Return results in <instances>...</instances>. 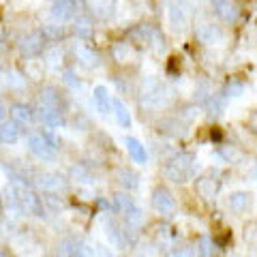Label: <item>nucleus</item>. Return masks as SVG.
Returning a JSON list of instances; mask_svg holds the SVG:
<instances>
[{
    "instance_id": "nucleus-9",
    "label": "nucleus",
    "mask_w": 257,
    "mask_h": 257,
    "mask_svg": "<svg viewBox=\"0 0 257 257\" xmlns=\"http://www.w3.org/2000/svg\"><path fill=\"white\" fill-rule=\"evenodd\" d=\"M111 56H114L116 62L126 64V62H135V58H138V52L133 50L131 43H114V47H111Z\"/></svg>"
},
{
    "instance_id": "nucleus-19",
    "label": "nucleus",
    "mask_w": 257,
    "mask_h": 257,
    "mask_svg": "<svg viewBox=\"0 0 257 257\" xmlns=\"http://www.w3.org/2000/svg\"><path fill=\"white\" fill-rule=\"evenodd\" d=\"M20 140V126L15 122L0 124V144H15Z\"/></svg>"
},
{
    "instance_id": "nucleus-33",
    "label": "nucleus",
    "mask_w": 257,
    "mask_h": 257,
    "mask_svg": "<svg viewBox=\"0 0 257 257\" xmlns=\"http://www.w3.org/2000/svg\"><path fill=\"white\" fill-rule=\"evenodd\" d=\"M170 257H193V251L191 248H174Z\"/></svg>"
},
{
    "instance_id": "nucleus-1",
    "label": "nucleus",
    "mask_w": 257,
    "mask_h": 257,
    "mask_svg": "<svg viewBox=\"0 0 257 257\" xmlns=\"http://www.w3.org/2000/svg\"><path fill=\"white\" fill-rule=\"evenodd\" d=\"M111 206H114V210L122 216L128 225H142L144 223L142 208L135 204L133 199L126 195V193H116L114 199H111Z\"/></svg>"
},
{
    "instance_id": "nucleus-18",
    "label": "nucleus",
    "mask_w": 257,
    "mask_h": 257,
    "mask_svg": "<svg viewBox=\"0 0 257 257\" xmlns=\"http://www.w3.org/2000/svg\"><path fill=\"white\" fill-rule=\"evenodd\" d=\"M39 101H41V107H52V109H60V94L56 88L52 86H45L41 90V96H39Z\"/></svg>"
},
{
    "instance_id": "nucleus-24",
    "label": "nucleus",
    "mask_w": 257,
    "mask_h": 257,
    "mask_svg": "<svg viewBox=\"0 0 257 257\" xmlns=\"http://www.w3.org/2000/svg\"><path fill=\"white\" fill-rule=\"evenodd\" d=\"M64 26H58V24H50V26H43L41 35L43 39H50V41H60V39L64 37Z\"/></svg>"
},
{
    "instance_id": "nucleus-28",
    "label": "nucleus",
    "mask_w": 257,
    "mask_h": 257,
    "mask_svg": "<svg viewBox=\"0 0 257 257\" xmlns=\"http://www.w3.org/2000/svg\"><path fill=\"white\" fill-rule=\"evenodd\" d=\"M197 253L202 257H210L214 253V240L208 238V236H202L199 242H197Z\"/></svg>"
},
{
    "instance_id": "nucleus-26",
    "label": "nucleus",
    "mask_w": 257,
    "mask_h": 257,
    "mask_svg": "<svg viewBox=\"0 0 257 257\" xmlns=\"http://www.w3.org/2000/svg\"><path fill=\"white\" fill-rule=\"evenodd\" d=\"M244 94V82L240 79H229L227 86H225V96H242Z\"/></svg>"
},
{
    "instance_id": "nucleus-11",
    "label": "nucleus",
    "mask_w": 257,
    "mask_h": 257,
    "mask_svg": "<svg viewBox=\"0 0 257 257\" xmlns=\"http://www.w3.org/2000/svg\"><path fill=\"white\" fill-rule=\"evenodd\" d=\"M92 103H94V107L99 109L101 114H109V109H111V96H109L105 86H96L94 90H92Z\"/></svg>"
},
{
    "instance_id": "nucleus-3",
    "label": "nucleus",
    "mask_w": 257,
    "mask_h": 257,
    "mask_svg": "<svg viewBox=\"0 0 257 257\" xmlns=\"http://www.w3.org/2000/svg\"><path fill=\"white\" fill-rule=\"evenodd\" d=\"M150 202H152V208H155L159 214H170L176 210V199L172 195V191L165 189V187H157L152 191Z\"/></svg>"
},
{
    "instance_id": "nucleus-17",
    "label": "nucleus",
    "mask_w": 257,
    "mask_h": 257,
    "mask_svg": "<svg viewBox=\"0 0 257 257\" xmlns=\"http://www.w3.org/2000/svg\"><path fill=\"white\" fill-rule=\"evenodd\" d=\"M37 116H39V120L45 124V126H60V122H62V116H60V109H52V107H41L39 105V109H37Z\"/></svg>"
},
{
    "instance_id": "nucleus-25",
    "label": "nucleus",
    "mask_w": 257,
    "mask_h": 257,
    "mask_svg": "<svg viewBox=\"0 0 257 257\" xmlns=\"http://www.w3.org/2000/svg\"><path fill=\"white\" fill-rule=\"evenodd\" d=\"M92 11H94L96 18L107 20V18H111V15H114L116 5H114V3H96V5H92Z\"/></svg>"
},
{
    "instance_id": "nucleus-15",
    "label": "nucleus",
    "mask_w": 257,
    "mask_h": 257,
    "mask_svg": "<svg viewBox=\"0 0 257 257\" xmlns=\"http://www.w3.org/2000/svg\"><path fill=\"white\" fill-rule=\"evenodd\" d=\"M167 18H170V26L174 32H182L184 26H187V18H184V11H182L180 5H170Z\"/></svg>"
},
{
    "instance_id": "nucleus-22",
    "label": "nucleus",
    "mask_w": 257,
    "mask_h": 257,
    "mask_svg": "<svg viewBox=\"0 0 257 257\" xmlns=\"http://www.w3.org/2000/svg\"><path fill=\"white\" fill-rule=\"evenodd\" d=\"M73 30H75V35H77V37L90 39V37H92V32H94V24H92L90 18H77Z\"/></svg>"
},
{
    "instance_id": "nucleus-21",
    "label": "nucleus",
    "mask_w": 257,
    "mask_h": 257,
    "mask_svg": "<svg viewBox=\"0 0 257 257\" xmlns=\"http://www.w3.org/2000/svg\"><path fill=\"white\" fill-rule=\"evenodd\" d=\"M75 56H77V60L82 62L84 67H88V69H92V67L99 64V56L94 54V50H88V47H77Z\"/></svg>"
},
{
    "instance_id": "nucleus-23",
    "label": "nucleus",
    "mask_w": 257,
    "mask_h": 257,
    "mask_svg": "<svg viewBox=\"0 0 257 257\" xmlns=\"http://www.w3.org/2000/svg\"><path fill=\"white\" fill-rule=\"evenodd\" d=\"M118 178H120V182H122V187H126L128 191H133V189L140 187L138 174L131 172V170H120V172H118Z\"/></svg>"
},
{
    "instance_id": "nucleus-35",
    "label": "nucleus",
    "mask_w": 257,
    "mask_h": 257,
    "mask_svg": "<svg viewBox=\"0 0 257 257\" xmlns=\"http://www.w3.org/2000/svg\"><path fill=\"white\" fill-rule=\"evenodd\" d=\"M244 238H246V240L251 238V244H255V223H251V227H246Z\"/></svg>"
},
{
    "instance_id": "nucleus-32",
    "label": "nucleus",
    "mask_w": 257,
    "mask_h": 257,
    "mask_svg": "<svg viewBox=\"0 0 257 257\" xmlns=\"http://www.w3.org/2000/svg\"><path fill=\"white\" fill-rule=\"evenodd\" d=\"M71 257H92V248L88 244H77V248L73 251Z\"/></svg>"
},
{
    "instance_id": "nucleus-12",
    "label": "nucleus",
    "mask_w": 257,
    "mask_h": 257,
    "mask_svg": "<svg viewBox=\"0 0 257 257\" xmlns=\"http://www.w3.org/2000/svg\"><path fill=\"white\" fill-rule=\"evenodd\" d=\"M11 118L15 124H30L32 120H35V111H32V107L26 105V103H15L11 107Z\"/></svg>"
},
{
    "instance_id": "nucleus-8",
    "label": "nucleus",
    "mask_w": 257,
    "mask_h": 257,
    "mask_svg": "<svg viewBox=\"0 0 257 257\" xmlns=\"http://www.w3.org/2000/svg\"><path fill=\"white\" fill-rule=\"evenodd\" d=\"M75 3H71V0H58V3L52 5V15L58 22H69L75 18Z\"/></svg>"
},
{
    "instance_id": "nucleus-30",
    "label": "nucleus",
    "mask_w": 257,
    "mask_h": 257,
    "mask_svg": "<svg viewBox=\"0 0 257 257\" xmlns=\"http://www.w3.org/2000/svg\"><path fill=\"white\" fill-rule=\"evenodd\" d=\"M64 84H67L69 88H73V90H79V88H82V82H79V79L73 75V71H64Z\"/></svg>"
},
{
    "instance_id": "nucleus-2",
    "label": "nucleus",
    "mask_w": 257,
    "mask_h": 257,
    "mask_svg": "<svg viewBox=\"0 0 257 257\" xmlns=\"http://www.w3.org/2000/svg\"><path fill=\"white\" fill-rule=\"evenodd\" d=\"M193 174V157L191 155H178L165 165V178L176 184H184Z\"/></svg>"
},
{
    "instance_id": "nucleus-27",
    "label": "nucleus",
    "mask_w": 257,
    "mask_h": 257,
    "mask_svg": "<svg viewBox=\"0 0 257 257\" xmlns=\"http://www.w3.org/2000/svg\"><path fill=\"white\" fill-rule=\"evenodd\" d=\"M197 191H199V195L206 197V199H210L214 195V191H216V184L214 180H208V178H202L197 182Z\"/></svg>"
},
{
    "instance_id": "nucleus-29",
    "label": "nucleus",
    "mask_w": 257,
    "mask_h": 257,
    "mask_svg": "<svg viewBox=\"0 0 257 257\" xmlns=\"http://www.w3.org/2000/svg\"><path fill=\"white\" fill-rule=\"evenodd\" d=\"M75 248H77V242H75L73 238H64L62 242H60V246H58V255L60 257H71Z\"/></svg>"
},
{
    "instance_id": "nucleus-5",
    "label": "nucleus",
    "mask_w": 257,
    "mask_h": 257,
    "mask_svg": "<svg viewBox=\"0 0 257 257\" xmlns=\"http://www.w3.org/2000/svg\"><path fill=\"white\" fill-rule=\"evenodd\" d=\"M43 43H45V39L41 32H30V35H26L20 41V52L30 58V56H37L43 52Z\"/></svg>"
},
{
    "instance_id": "nucleus-36",
    "label": "nucleus",
    "mask_w": 257,
    "mask_h": 257,
    "mask_svg": "<svg viewBox=\"0 0 257 257\" xmlns=\"http://www.w3.org/2000/svg\"><path fill=\"white\" fill-rule=\"evenodd\" d=\"M5 118H7V109H5V105L0 103V124L5 122Z\"/></svg>"
},
{
    "instance_id": "nucleus-16",
    "label": "nucleus",
    "mask_w": 257,
    "mask_h": 257,
    "mask_svg": "<svg viewBox=\"0 0 257 257\" xmlns=\"http://www.w3.org/2000/svg\"><path fill=\"white\" fill-rule=\"evenodd\" d=\"M111 111H114V116L118 120V124L122 126V128H131V114H128V109L126 105L120 99H111Z\"/></svg>"
},
{
    "instance_id": "nucleus-10",
    "label": "nucleus",
    "mask_w": 257,
    "mask_h": 257,
    "mask_svg": "<svg viewBox=\"0 0 257 257\" xmlns=\"http://www.w3.org/2000/svg\"><path fill=\"white\" fill-rule=\"evenodd\" d=\"M105 236L111 244H114L116 248H124L126 246V231L120 227V225L116 221H109L105 225Z\"/></svg>"
},
{
    "instance_id": "nucleus-31",
    "label": "nucleus",
    "mask_w": 257,
    "mask_h": 257,
    "mask_svg": "<svg viewBox=\"0 0 257 257\" xmlns=\"http://www.w3.org/2000/svg\"><path fill=\"white\" fill-rule=\"evenodd\" d=\"M223 107H225V103H223V99H219V96H212V99L208 101V109H210V114H221Z\"/></svg>"
},
{
    "instance_id": "nucleus-37",
    "label": "nucleus",
    "mask_w": 257,
    "mask_h": 257,
    "mask_svg": "<svg viewBox=\"0 0 257 257\" xmlns=\"http://www.w3.org/2000/svg\"><path fill=\"white\" fill-rule=\"evenodd\" d=\"M0 257H9V255H7V251H5V248H0Z\"/></svg>"
},
{
    "instance_id": "nucleus-4",
    "label": "nucleus",
    "mask_w": 257,
    "mask_h": 257,
    "mask_svg": "<svg viewBox=\"0 0 257 257\" xmlns=\"http://www.w3.org/2000/svg\"><path fill=\"white\" fill-rule=\"evenodd\" d=\"M28 150L41 161H52L56 157V148L43 138L41 133H32L28 138Z\"/></svg>"
},
{
    "instance_id": "nucleus-34",
    "label": "nucleus",
    "mask_w": 257,
    "mask_h": 257,
    "mask_svg": "<svg viewBox=\"0 0 257 257\" xmlns=\"http://www.w3.org/2000/svg\"><path fill=\"white\" fill-rule=\"evenodd\" d=\"M92 257H111V253L107 251L105 246H94L92 248Z\"/></svg>"
},
{
    "instance_id": "nucleus-6",
    "label": "nucleus",
    "mask_w": 257,
    "mask_h": 257,
    "mask_svg": "<svg viewBox=\"0 0 257 257\" xmlns=\"http://www.w3.org/2000/svg\"><path fill=\"white\" fill-rule=\"evenodd\" d=\"M195 37L202 43L212 45V43H219L223 39V30H221V26H216V24H202V26L195 30Z\"/></svg>"
},
{
    "instance_id": "nucleus-7",
    "label": "nucleus",
    "mask_w": 257,
    "mask_h": 257,
    "mask_svg": "<svg viewBox=\"0 0 257 257\" xmlns=\"http://www.w3.org/2000/svg\"><path fill=\"white\" fill-rule=\"evenodd\" d=\"M124 148L128 152V157H131L135 163H140L144 165L148 161V152H146V146L140 142V140H135V138H126L124 140Z\"/></svg>"
},
{
    "instance_id": "nucleus-20",
    "label": "nucleus",
    "mask_w": 257,
    "mask_h": 257,
    "mask_svg": "<svg viewBox=\"0 0 257 257\" xmlns=\"http://www.w3.org/2000/svg\"><path fill=\"white\" fill-rule=\"evenodd\" d=\"M227 204L231 208V212H244L246 208H248V193L244 191H236V193H231L229 199H227Z\"/></svg>"
},
{
    "instance_id": "nucleus-14",
    "label": "nucleus",
    "mask_w": 257,
    "mask_h": 257,
    "mask_svg": "<svg viewBox=\"0 0 257 257\" xmlns=\"http://www.w3.org/2000/svg\"><path fill=\"white\" fill-rule=\"evenodd\" d=\"M212 9H214V13L219 15V18H223L225 22H229V24H234L238 20V15H240L238 5H231V3H212Z\"/></svg>"
},
{
    "instance_id": "nucleus-13",
    "label": "nucleus",
    "mask_w": 257,
    "mask_h": 257,
    "mask_svg": "<svg viewBox=\"0 0 257 257\" xmlns=\"http://www.w3.org/2000/svg\"><path fill=\"white\" fill-rule=\"evenodd\" d=\"M62 184H64L62 176H60V174H56V172H43L41 176H39V187H41L43 191H47V193L58 191Z\"/></svg>"
}]
</instances>
